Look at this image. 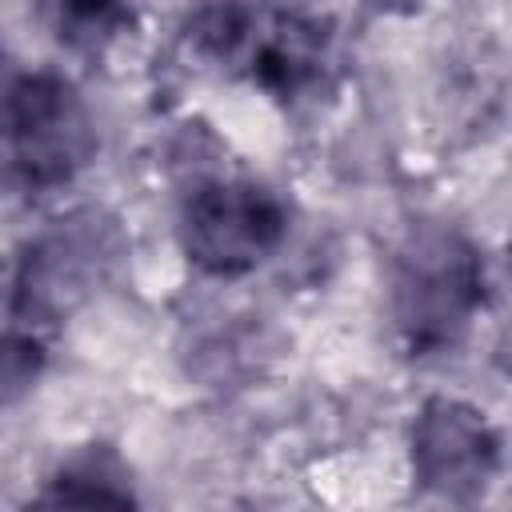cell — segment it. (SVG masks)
<instances>
[{"label": "cell", "instance_id": "6da1fadb", "mask_svg": "<svg viewBox=\"0 0 512 512\" xmlns=\"http://www.w3.org/2000/svg\"><path fill=\"white\" fill-rule=\"evenodd\" d=\"M116 256H120L116 228L96 212H72L68 220H56L48 232L24 244L8 296V340H4L8 400H16V392L36 380L48 356V336L108 276Z\"/></svg>", "mask_w": 512, "mask_h": 512}, {"label": "cell", "instance_id": "7a4b0ae2", "mask_svg": "<svg viewBox=\"0 0 512 512\" xmlns=\"http://www.w3.org/2000/svg\"><path fill=\"white\" fill-rule=\"evenodd\" d=\"M188 44L220 72L284 104L316 96L332 72L328 28L316 16L276 4H208L188 20Z\"/></svg>", "mask_w": 512, "mask_h": 512}, {"label": "cell", "instance_id": "3957f363", "mask_svg": "<svg viewBox=\"0 0 512 512\" xmlns=\"http://www.w3.org/2000/svg\"><path fill=\"white\" fill-rule=\"evenodd\" d=\"M488 300L480 248L452 224H416L392 252L388 316L408 356L452 352Z\"/></svg>", "mask_w": 512, "mask_h": 512}, {"label": "cell", "instance_id": "277c9868", "mask_svg": "<svg viewBox=\"0 0 512 512\" xmlns=\"http://www.w3.org/2000/svg\"><path fill=\"white\" fill-rule=\"evenodd\" d=\"M96 120L80 88L48 68L20 72L4 100V160L20 192H56L96 156Z\"/></svg>", "mask_w": 512, "mask_h": 512}, {"label": "cell", "instance_id": "5b68a950", "mask_svg": "<svg viewBox=\"0 0 512 512\" xmlns=\"http://www.w3.org/2000/svg\"><path fill=\"white\" fill-rule=\"evenodd\" d=\"M288 236L284 200L248 176L200 180L184 204L176 240L192 268L216 280H236L256 272L280 252Z\"/></svg>", "mask_w": 512, "mask_h": 512}, {"label": "cell", "instance_id": "8992f818", "mask_svg": "<svg viewBox=\"0 0 512 512\" xmlns=\"http://www.w3.org/2000/svg\"><path fill=\"white\" fill-rule=\"evenodd\" d=\"M412 480L440 500H476L500 468V432L492 420L456 396L420 404L408 428Z\"/></svg>", "mask_w": 512, "mask_h": 512}, {"label": "cell", "instance_id": "52a82bcc", "mask_svg": "<svg viewBox=\"0 0 512 512\" xmlns=\"http://www.w3.org/2000/svg\"><path fill=\"white\" fill-rule=\"evenodd\" d=\"M36 500L40 504H80V508H96V504L128 508V504H136V492L128 484L124 460L108 444H88L76 456L56 464V472L44 480Z\"/></svg>", "mask_w": 512, "mask_h": 512}, {"label": "cell", "instance_id": "ba28073f", "mask_svg": "<svg viewBox=\"0 0 512 512\" xmlns=\"http://www.w3.org/2000/svg\"><path fill=\"white\" fill-rule=\"evenodd\" d=\"M52 32L80 52H100L132 28V0H44Z\"/></svg>", "mask_w": 512, "mask_h": 512}]
</instances>
